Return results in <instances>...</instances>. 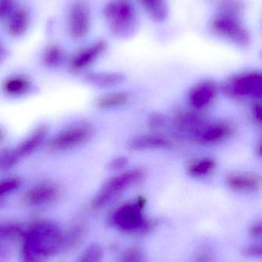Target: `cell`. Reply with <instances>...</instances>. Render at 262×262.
Instances as JSON below:
<instances>
[{"label":"cell","mask_w":262,"mask_h":262,"mask_svg":"<svg viewBox=\"0 0 262 262\" xmlns=\"http://www.w3.org/2000/svg\"><path fill=\"white\" fill-rule=\"evenodd\" d=\"M63 230L50 220L34 222L24 231L19 247L21 262H49L61 252Z\"/></svg>","instance_id":"obj_1"},{"label":"cell","mask_w":262,"mask_h":262,"mask_svg":"<svg viewBox=\"0 0 262 262\" xmlns=\"http://www.w3.org/2000/svg\"><path fill=\"white\" fill-rule=\"evenodd\" d=\"M146 201L138 197L135 201L127 202L115 208L109 215L112 227L123 233L132 235H144L153 230L156 222L145 214Z\"/></svg>","instance_id":"obj_2"},{"label":"cell","mask_w":262,"mask_h":262,"mask_svg":"<svg viewBox=\"0 0 262 262\" xmlns=\"http://www.w3.org/2000/svg\"><path fill=\"white\" fill-rule=\"evenodd\" d=\"M103 15L116 38H129L136 31L138 15L130 0H111L103 9Z\"/></svg>","instance_id":"obj_3"},{"label":"cell","mask_w":262,"mask_h":262,"mask_svg":"<svg viewBox=\"0 0 262 262\" xmlns=\"http://www.w3.org/2000/svg\"><path fill=\"white\" fill-rule=\"evenodd\" d=\"M144 176L143 169H132L109 179L94 197L91 208L95 211L104 209L124 193L125 191L142 181Z\"/></svg>","instance_id":"obj_4"},{"label":"cell","mask_w":262,"mask_h":262,"mask_svg":"<svg viewBox=\"0 0 262 262\" xmlns=\"http://www.w3.org/2000/svg\"><path fill=\"white\" fill-rule=\"evenodd\" d=\"M223 92L231 98L261 99L262 75L259 71H248L234 75L223 86Z\"/></svg>","instance_id":"obj_5"},{"label":"cell","mask_w":262,"mask_h":262,"mask_svg":"<svg viewBox=\"0 0 262 262\" xmlns=\"http://www.w3.org/2000/svg\"><path fill=\"white\" fill-rule=\"evenodd\" d=\"M209 27L214 35L240 47H247L250 45V33L238 18L219 14L212 18Z\"/></svg>","instance_id":"obj_6"},{"label":"cell","mask_w":262,"mask_h":262,"mask_svg":"<svg viewBox=\"0 0 262 262\" xmlns=\"http://www.w3.org/2000/svg\"><path fill=\"white\" fill-rule=\"evenodd\" d=\"M92 15L85 0H73L69 5L66 16V29L71 38L76 41L84 39L91 30Z\"/></svg>","instance_id":"obj_7"},{"label":"cell","mask_w":262,"mask_h":262,"mask_svg":"<svg viewBox=\"0 0 262 262\" xmlns=\"http://www.w3.org/2000/svg\"><path fill=\"white\" fill-rule=\"evenodd\" d=\"M95 129L88 123H80L62 130L51 140L49 148L52 151H65L87 143L93 137Z\"/></svg>","instance_id":"obj_8"},{"label":"cell","mask_w":262,"mask_h":262,"mask_svg":"<svg viewBox=\"0 0 262 262\" xmlns=\"http://www.w3.org/2000/svg\"><path fill=\"white\" fill-rule=\"evenodd\" d=\"M107 47L105 40H98L77 51L69 59V71L78 73L89 69L105 53Z\"/></svg>","instance_id":"obj_9"},{"label":"cell","mask_w":262,"mask_h":262,"mask_svg":"<svg viewBox=\"0 0 262 262\" xmlns=\"http://www.w3.org/2000/svg\"><path fill=\"white\" fill-rule=\"evenodd\" d=\"M24 230L18 224L0 225V262H8L19 250Z\"/></svg>","instance_id":"obj_10"},{"label":"cell","mask_w":262,"mask_h":262,"mask_svg":"<svg viewBox=\"0 0 262 262\" xmlns=\"http://www.w3.org/2000/svg\"><path fill=\"white\" fill-rule=\"evenodd\" d=\"M234 127L228 121L206 123L192 136L197 143L203 145L218 144L229 139L233 134Z\"/></svg>","instance_id":"obj_11"},{"label":"cell","mask_w":262,"mask_h":262,"mask_svg":"<svg viewBox=\"0 0 262 262\" xmlns=\"http://www.w3.org/2000/svg\"><path fill=\"white\" fill-rule=\"evenodd\" d=\"M61 195L59 186L52 182H43L26 192L24 202L32 207L46 206L56 201Z\"/></svg>","instance_id":"obj_12"},{"label":"cell","mask_w":262,"mask_h":262,"mask_svg":"<svg viewBox=\"0 0 262 262\" xmlns=\"http://www.w3.org/2000/svg\"><path fill=\"white\" fill-rule=\"evenodd\" d=\"M218 95V86L211 80H204L195 84L188 94V101L194 108H206Z\"/></svg>","instance_id":"obj_13"},{"label":"cell","mask_w":262,"mask_h":262,"mask_svg":"<svg viewBox=\"0 0 262 262\" xmlns=\"http://www.w3.org/2000/svg\"><path fill=\"white\" fill-rule=\"evenodd\" d=\"M31 20L29 9L23 6H17L4 21L6 32L12 38L23 37L30 28Z\"/></svg>","instance_id":"obj_14"},{"label":"cell","mask_w":262,"mask_h":262,"mask_svg":"<svg viewBox=\"0 0 262 262\" xmlns=\"http://www.w3.org/2000/svg\"><path fill=\"white\" fill-rule=\"evenodd\" d=\"M228 187L232 191L241 193H254L261 186V178L254 172H235L226 178Z\"/></svg>","instance_id":"obj_15"},{"label":"cell","mask_w":262,"mask_h":262,"mask_svg":"<svg viewBox=\"0 0 262 262\" xmlns=\"http://www.w3.org/2000/svg\"><path fill=\"white\" fill-rule=\"evenodd\" d=\"M48 131L49 128L45 124L34 129L29 135L14 148V151L18 158L21 160L33 154L43 144L45 139L47 137Z\"/></svg>","instance_id":"obj_16"},{"label":"cell","mask_w":262,"mask_h":262,"mask_svg":"<svg viewBox=\"0 0 262 262\" xmlns=\"http://www.w3.org/2000/svg\"><path fill=\"white\" fill-rule=\"evenodd\" d=\"M174 122L180 130L187 133L192 137L207 121L196 112L183 111L175 115Z\"/></svg>","instance_id":"obj_17"},{"label":"cell","mask_w":262,"mask_h":262,"mask_svg":"<svg viewBox=\"0 0 262 262\" xmlns=\"http://www.w3.org/2000/svg\"><path fill=\"white\" fill-rule=\"evenodd\" d=\"M87 233V226L83 223L75 224L66 232L63 231L61 252H71L78 249L84 243Z\"/></svg>","instance_id":"obj_18"},{"label":"cell","mask_w":262,"mask_h":262,"mask_svg":"<svg viewBox=\"0 0 262 262\" xmlns=\"http://www.w3.org/2000/svg\"><path fill=\"white\" fill-rule=\"evenodd\" d=\"M172 142L163 136L149 134L142 135L132 139L129 146L133 150H146V149H163L170 147Z\"/></svg>","instance_id":"obj_19"},{"label":"cell","mask_w":262,"mask_h":262,"mask_svg":"<svg viewBox=\"0 0 262 262\" xmlns=\"http://www.w3.org/2000/svg\"><path fill=\"white\" fill-rule=\"evenodd\" d=\"M32 84L24 75H15L8 77L3 81L2 89L6 95L12 98L23 96L30 92Z\"/></svg>","instance_id":"obj_20"},{"label":"cell","mask_w":262,"mask_h":262,"mask_svg":"<svg viewBox=\"0 0 262 262\" xmlns=\"http://www.w3.org/2000/svg\"><path fill=\"white\" fill-rule=\"evenodd\" d=\"M141 7L148 16L156 23H161L167 18L169 6L167 0H138Z\"/></svg>","instance_id":"obj_21"},{"label":"cell","mask_w":262,"mask_h":262,"mask_svg":"<svg viewBox=\"0 0 262 262\" xmlns=\"http://www.w3.org/2000/svg\"><path fill=\"white\" fill-rule=\"evenodd\" d=\"M85 80L95 87L104 89L121 84L124 81L125 76L116 72H93L86 75Z\"/></svg>","instance_id":"obj_22"},{"label":"cell","mask_w":262,"mask_h":262,"mask_svg":"<svg viewBox=\"0 0 262 262\" xmlns=\"http://www.w3.org/2000/svg\"><path fill=\"white\" fill-rule=\"evenodd\" d=\"M216 167V162L212 157L197 159L189 163L187 172L195 179L204 178L213 172Z\"/></svg>","instance_id":"obj_23"},{"label":"cell","mask_w":262,"mask_h":262,"mask_svg":"<svg viewBox=\"0 0 262 262\" xmlns=\"http://www.w3.org/2000/svg\"><path fill=\"white\" fill-rule=\"evenodd\" d=\"M66 54L61 46L58 44H51L46 46L42 54V62L48 69H57L64 63Z\"/></svg>","instance_id":"obj_24"},{"label":"cell","mask_w":262,"mask_h":262,"mask_svg":"<svg viewBox=\"0 0 262 262\" xmlns=\"http://www.w3.org/2000/svg\"><path fill=\"white\" fill-rule=\"evenodd\" d=\"M213 4L220 15L239 18L244 14L246 8L241 0H213Z\"/></svg>","instance_id":"obj_25"},{"label":"cell","mask_w":262,"mask_h":262,"mask_svg":"<svg viewBox=\"0 0 262 262\" xmlns=\"http://www.w3.org/2000/svg\"><path fill=\"white\" fill-rule=\"evenodd\" d=\"M128 101L129 96L127 94L123 92H113L99 97L97 100L96 104L99 108L109 109L121 107L127 104Z\"/></svg>","instance_id":"obj_26"},{"label":"cell","mask_w":262,"mask_h":262,"mask_svg":"<svg viewBox=\"0 0 262 262\" xmlns=\"http://www.w3.org/2000/svg\"><path fill=\"white\" fill-rule=\"evenodd\" d=\"M104 252L99 244L89 245L82 253L77 262H103Z\"/></svg>","instance_id":"obj_27"},{"label":"cell","mask_w":262,"mask_h":262,"mask_svg":"<svg viewBox=\"0 0 262 262\" xmlns=\"http://www.w3.org/2000/svg\"><path fill=\"white\" fill-rule=\"evenodd\" d=\"M13 149H5L0 151V171H7L13 168L19 161Z\"/></svg>","instance_id":"obj_28"},{"label":"cell","mask_w":262,"mask_h":262,"mask_svg":"<svg viewBox=\"0 0 262 262\" xmlns=\"http://www.w3.org/2000/svg\"><path fill=\"white\" fill-rule=\"evenodd\" d=\"M119 262H148L147 255L142 248L133 246L123 253Z\"/></svg>","instance_id":"obj_29"},{"label":"cell","mask_w":262,"mask_h":262,"mask_svg":"<svg viewBox=\"0 0 262 262\" xmlns=\"http://www.w3.org/2000/svg\"><path fill=\"white\" fill-rule=\"evenodd\" d=\"M21 183L22 180L18 177H9L0 180V198L16 190Z\"/></svg>","instance_id":"obj_30"},{"label":"cell","mask_w":262,"mask_h":262,"mask_svg":"<svg viewBox=\"0 0 262 262\" xmlns=\"http://www.w3.org/2000/svg\"><path fill=\"white\" fill-rule=\"evenodd\" d=\"M189 262H214V254L209 246H203L197 249Z\"/></svg>","instance_id":"obj_31"},{"label":"cell","mask_w":262,"mask_h":262,"mask_svg":"<svg viewBox=\"0 0 262 262\" xmlns=\"http://www.w3.org/2000/svg\"><path fill=\"white\" fill-rule=\"evenodd\" d=\"M16 6V0H0V21H6Z\"/></svg>","instance_id":"obj_32"},{"label":"cell","mask_w":262,"mask_h":262,"mask_svg":"<svg viewBox=\"0 0 262 262\" xmlns=\"http://www.w3.org/2000/svg\"><path fill=\"white\" fill-rule=\"evenodd\" d=\"M243 255L249 258H260L262 255L261 244L249 245L243 249Z\"/></svg>","instance_id":"obj_33"},{"label":"cell","mask_w":262,"mask_h":262,"mask_svg":"<svg viewBox=\"0 0 262 262\" xmlns=\"http://www.w3.org/2000/svg\"><path fill=\"white\" fill-rule=\"evenodd\" d=\"M249 234L250 236L252 238L255 239H261L262 235V226L261 222L256 221L251 225L250 228H249Z\"/></svg>","instance_id":"obj_34"},{"label":"cell","mask_w":262,"mask_h":262,"mask_svg":"<svg viewBox=\"0 0 262 262\" xmlns=\"http://www.w3.org/2000/svg\"><path fill=\"white\" fill-rule=\"evenodd\" d=\"M128 159L126 157H118L112 160L109 164V168L112 170H119L128 164Z\"/></svg>","instance_id":"obj_35"},{"label":"cell","mask_w":262,"mask_h":262,"mask_svg":"<svg viewBox=\"0 0 262 262\" xmlns=\"http://www.w3.org/2000/svg\"><path fill=\"white\" fill-rule=\"evenodd\" d=\"M252 116L254 121L257 125L261 126V105L260 104H254L252 107Z\"/></svg>","instance_id":"obj_36"},{"label":"cell","mask_w":262,"mask_h":262,"mask_svg":"<svg viewBox=\"0 0 262 262\" xmlns=\"http://www.w3.org/2000/svg\"><path fill=\"white\" fill-rule=\"evenodd\" d=\"M163 122H164V120L160 115H153L149 118V124L153 127H161Z\"/></svg>","instance_id":"obj_37"},{"label":"cell","mask_w":262,"mask_h":262,"mask_svg":"<svg viewBox=\"0 0 262 262\" xmlns=\"http://www.w3.org/2000/svg\"><path fill=\"white\" fill-rule=\"evenodd\" d=\"M6 57H7V49L3 41L0 40V66L4 62Z\"/></svg>","instance_id":"obj_38"},{"label":"cell","mask_w":262,"mask_h":262,"mask_svg":"<svg viewBox=\"0 0 262 262\" xmlns=\"http://www.w3.org/2000/svg\"><path fill=\"white\" fill-rule=\"evenodd\" d=\"M256 154H258V156L261 157V141L258 142V146H256Z\"/></svg>","instance_id":"obj_39"},{"label":"cell","mask_w":262,"mask_h":262,"mask_svg":"<svg viewBox=\"0 0 262 262\" xmlns=\"http://www.w3.org/2000/svg\"><path fill=\"white\" fill-rule=\"evenodd\" d=\"M5 139V133L4 131L0 128V143L4 140Z\"/></svg>","instance_id":"obj_40"}]
</instances>
